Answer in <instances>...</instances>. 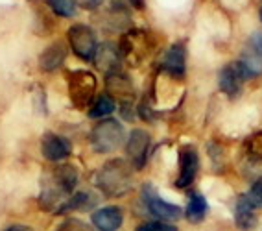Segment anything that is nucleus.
<instances>
[{
	"label": "nucleus",
	"instance_id": "f257e3e1",
	"mask_svg": "<svg viewBox=\"0 0 262 231\" xmlns=\"http://www.w3.org/2000/svg\"><path fill=\"white\" fill-rule=\"evenodd\" d=\"M78 185V170L72 165H59L50 170L42 179V191L39 202L52 213H63L65 203Z\"/></svg>",
	"mask_w": 262,
	"mask_h": 231
},
{
	"label": "nucleus",
	"instance_id": "f03ea898",
	"mask_svg": "<svg viewBox=\"0 0 262 231\" xmlns=\"http://www.w3.org/2000/svg\"><path fill=\"white\" fill-rule=\"evenodd\" d=\"M96 187L109 198L124 196L133 187L131 165L124 159L107 161L96 174Z\"/></svg>",
	"mask_w": 262,
	"mask_h": 231
},
{
	"label": "nucleus",
	"instance_id": "7ed1b4c3",
	"mask_svg": "<svg viewBox=\"0 0 262 231\" xmlns=\"http://www.w3.org/2000/svg\"><path fill=\"white\" fill-rule=\"evenodd\" d=\"M126 141V132L118 120L105 118L100 120L91 132V144L98 154H109L120 148Z\"/></svg>",
	"mask_w": 262,
	"mask_h": 231
},
{
	"label": "nucleus",
	"instance_id": "20e7f679",
	"mask_svg": "<svg viewBox=\"0 0 262 231\" xmlns=\"http://www.w3.org/2000/svg\"><path fill=\"white\" fill-rule=\"evenodd\" d=\"M234 65L244 80H253L262 74V32L251 33L244 47L242 56Z\"/></svg>",
	"mask_w": 262,
	"mask_h": 231
},
{
	"label": "nucleus",
	"instance_id": "39448f33",
	"mask_svg": "<svg viewBox=\"0 0 262 231\" xmlns=\"http://www.w3.org/2000/svg\"><path fill=\"white\" fill-rule=\"evenodd\" d=\"M141 196H142V203H144V207L148 209V213L154 215L155 218H159L161 222L178 220V218L183 217V209L179 207V205H173V203L161 198L151 183L142 185Z\"/></svg>",
	"mask_w": 262,
	"mask_h": 231
},
{
	"label": "nucleus",
	"instance_id": "423d86ee",
	"mask_svg": "<svg viewBox=\"0 0 262 231\" xmlns=\"http://www.w3.org/2000/svg\"><path fill=\"white\" fill-rule=\"evenodd\" d=\"M96 91V78L87 71H74L69 74V93L78 109L89 108Z\"/></svg>",
	"mask_w": 262,
	"mask_h": 231
},
{
	"label": "nucleus",
	"instance_id": "0eeeda50",
	"mask_svg": "<svg viewBox=\"0 0 262 231\" xmlns=\"http://www.w3.org/2000/svg\"><path fill=\"white\" fill-rule=\"evenodd\" d=\"M69 43H71L72 52L85 61H91L96 57L98 52L96 33L87 24H72L69 28Z\"/></svg>",
	"mask_w": 262,
	"mask_h": 231
},
{
	"label": "nucleus",
	"instance_id": "6e6552de",
	"mask_svg": "<svg viewBox=\"0 0 262 231\" xmlns=\"http://www.w3.org/2000/svg\"><path fill=\"white\" fill-rule=\"evenodd\" d=\"M200 169V157L194 146H183L179 150V176L176 179V187L179 189H187L194 183Z\"/></svg>",
	"mask_w": 262,
	"mask_h": 231
},
{
	"label": "nucleus",
	"instance_id": "1a4fd4ad",
	"mask_svg": "<svg viewBox=\"0 0 262 231\" xmlns=\"http://www.w3.org/2000/svg\"><path fill=\"white\" fill-rule=\"evenodd\" d=\"M126 152L131 159V166L142 169L148 159V152H150V135L144 130H133L127 137Z\"/></svg>",
	"mask_w": 262,
	"mask_h": 231
},
{
	"label": "nucleus",
	"instance_id": "9d476101",
	"mask_svg": "<svg viewBox=\"0 0 262 231\" xmlns=\"http://www.w3.org/2000/svg\"><path fill=\"white\" fill-rule=\"evenodd\" d=\"M41 152L48 161L57 163V161H63L71 156L72 144L69 142V139L57 135V133H47L41 141Z\"/></svg>",
	"mask_w": 262,
	"mask_h": 231
},
{
	"label": "nucleus",
	"instance_id": "9b49d317",
	"mask_svg": "<svg viewBox=\"0 0 262 231\" xmlns=\"http://www.w3.org/2000/svg\"><path fill=\"white\" fill-rule=\"evenodd\" d=\"M161 69L173 78H183L187 69V52L183 45H172L161 59Z\"/></svg>",
	"mask_w": 262,
	"mask_h": 231
},
{
	"label": "nucleus",
	"instance_id": "f8f14e48",
	"mask_svg": "<svg viewBox=\"0 0 262 231\" xmlns=\"http://www.w3.org/2000/svg\"><path fill=\"white\" fill-rule=\"evenodd\" d=\"M91 220L98 231H117L124 222V211L118 205H107L94 211Z\"/></svg>",
	"mask_w": 262,
	"mask_h": 231
},
{
	"label": "nucleus",
	"instance_id": "ddd939ff",
	"mask_svg": "<svg viewBox=\"0 0 262 231\" xmlns=\"http://www.w3.org/2000/svg\"><path fill=\"white\" fill-rule=\"evenodd\" d=\"M242 74L238 72L236 65H225L218 74V87L227 98H236L242 91Z\"/></svg>",
	"mask_w": 262,
	"mask_h": 231
},
{
	"label": "nucleus",
	"instance_id": "4468645a",
	"mask_svg": "<svg viewBox=\"0 0 262 231\" xmlns=\"http://www.w3.org/2000/svg\"><path fill=\"white\" fill-rule=\"evenodd\" d=\"M255 205L248 198V194H242L236 200V207H234V222L242 231H251L257 227V215H255Z\"/></svg>",
	"mask_w": 262,
	"mask_h": 231
},
{
	"label": "nucleus",
	"instance_id": "2eb2a0df",
	"mask_svg": "<svg viewBox=\"0 0 262 231\" xmlns=\"http://www.w3.org/2000/svg\"><path fill=\"white\" fill-rule=\"evenodd\" d=\"M65 57H67V48L63 47V43H54V45H50V47L41 54V57H39V67H41L42 71L52 72V71H56L57 67L63 65Z\"/></svg>",
	"mask_w": 262,
	"mask_h": 231
},
{
	"label": "nucleus",
	"instance_id": "dca6fc26",
	"mask_svg": "<svg viewBox=\"0 0 262 231\" xmlns=\"http://www.w3.org/2000/svg\"><path fill=\"white\" fill-rule=\"evenodd\" d=\"M207 211H209V203H207L205 196L198 191H192L190 196H188L187 218L192 224H200L207 217Z\"/></svg>",
	"mask_w": 262,
	"mask_h": 231
},
{
	"label": "nucleus",
	"instance_id": "f3484780",
	"mask_svg": "<svg viewBox=\"0 0 262 231\" xmlns=\"http://www.w3.org/2000/svg\"><path fill=\"white\" fill-rule=\"evenodd\" d=\"M96 203V198H94L91 193H76L72 194L69 202L65 203L63 207V213L67 211H85V209H91Z\"/></svg>",
	"mask_w": 262,
	"mask_h": 231
},
{
	"label": "nucleus",
	"instance_id": "a211bd4d",
	"mask_svg": "<svg viewBox=\"0 0 262 231\" xmlns=\"http://www.w3.org/2000/svg\"><path fill=\"white\" fill-rule=\"evenodd\" d=\"M117 104H115V100L111 98L109 95H102L98 98L94 100V104L91 106L89 109V117L93 118H102V117H107L115 111Z\"/></svg>",
	"mask_w": 262,
	"mask_h": 231
},
{
	"label": "nucleus",
	"instance_id": "6ab92c4d",
	"mask_svg": "<svg viewBox=\"0 0 262 231\" xmlns=\"http://www.w3.org/2000/svg\"><path fill=\"white\" fill-rule=\"evenodd\" d=\"M246 156L253 163H262V132L253 133L246 141Z\"/></svg>",
	"mask_w": 262,
	"mask_h": 231
},
{
	"label": "nucleus",
	"instance_id": "aec40b11",
	"mask_svg": "<svg viewBox=\"0 0 262 231\" xmlns=\"http://www.w3.org/2000/svg\"><path fill=\"white\" fill-rule=\"evenodd\" d=\"M54 13L59 17H72L76 15V0H48Z\"/></svg>",
	"mask_w": 262,
	"mask_h": 231
},
{
	"label": "nucleus",
	"instance_id": "412c9836",
	"mask_svg": "<svg viewBox=\"0 0 262 231\" xmlns=\"http://www.w3.org/2000/svg\"><path fill=\"white\" fill-rule=\"evenodd\" d=\"M137 231H178V227L172 226L170 222L155 220V222H146V224H141V226L137 227Z\"/></svg>",
	"mask_w": 262,
	"mask_h": 231
},
{
	"label": "nucleus",
	"instance_id": "4be33fe9",
	"mask_svg": "<svg viewBox=\"0 0 262 231\" xmlns=\"http://www.w3.org/2000/svg\"><path fill=\"white\" fill-rule=\"evenodd\" d=\"M248 198L255 207H262V178H258L255 183L251 185V189L248 193Z\"/></svg>",
	"mask_w": 262,
	"mask_h": 231
},
{
	"label": "nucleus",
	"instance_id": "5701e85b",
	"mask_svg": "<svg viewBox=\"0 0 262 231\" xmlns=\"http://www.w3.org/2000/svg\"><path fill=\"white\" fill-rule=\"evenodd\" d=\"M57 231H93V229L85 222L76 220V218H69V220H65L61 224Z\"/></svg>",
	"mask_w": 262,
	"mask_h": 231
},
{
	"label": "nucleus",
	"instance_id": "b1692460",
	"mask_svg": "<svg viewBox=\"0 0 262 231\" xmlns=\"http://www.w3.org/2000/svg\"><path fill=\"white\" fill-rule=\"evenodd\" d=\"M81 6H83L85 10H96L100 4H102V0H78Z\"/></svg>",
	"mask_w": 262,
	"mask_h": 231
},
{
	"label": "nucleus",
	"instance_id": "393cba45",
	"mask_svg": "<svg viewBox=\"0 0 262 231\" xmlns=\"http://www.w3.org/2000/svg\"><path fill=\"white\" fill-rule=\"evenodd\" d=\"M4 231H30L28 226H23V224H13V226L6 227Z\"/></svg>",
	"mask_w": 262,
	"mask_h": 231
},
{
	"label": "nucleus",
	"instance_id": "a878e982",
	"mask_svg": "<svg viewBox=\"0 0 262 231\" xmlns=\"http://www.w3.org/2000/svg\"><path fill=\"white\" fill-rule=\"evenodd\" d=\"M129 2L133 8H137V10H141L142 6H144V0H129Z\"/></svg>",
	"mask_w": 262,
	"mask_h": 231
},
{
	"label": "nucleus",
	"instance_id": "bb28decb",
	"mask_svg": "<svg viewBox=\"0 0 262 231\" xmlns=\"http://www.w3.org/2000/svg\"><path fill=\"white\" fill-rule=\"evenodd\" d=\"M260 20H262V6H260Z\"/></svg>",
	"mask_w": 262,
	"mask_h": 231
}]
</instances>
